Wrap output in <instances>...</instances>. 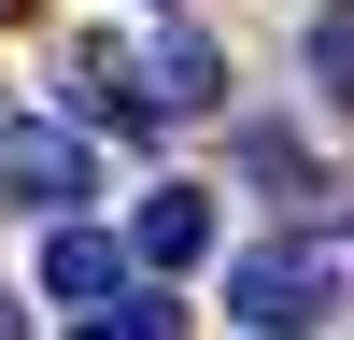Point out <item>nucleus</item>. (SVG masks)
Returning a JSON list of instances; mask_svg holds the SVG:
<instances>
[{
  "label": "nucleus",
  "instance_id": "obj_4",
  "mask_svg": "<svg viewBox=\"0 0 354 340\" xmlns=\"http://www.w3.org/2000/svg\"><path fill=\"white\" fill-rule=\"evenodd\" d=\"M71 100H85V128H128V142H142V128H170V113L142 100V57H113V43H85V57H71Z\"/></svg>",
  "mask_w": 354,
  "mask_h": 340
},
{
  "label": "nucleus",
  "instance_id": "obj_9",
  "mask_svg": "<svg viewBox=\"0 0 354 340\" xmlns=\"http://www.w3.org/2000/svg\"><path fill=\"white\" fill-rule=\"evenodd\" d=\"M71 340H185V312H170V298H113L100 326H71Z\"/></svg>",
  "mask_w": 354,
  "mask_h": 340
},
{
  "label": "nucleus",
  "instance_id": "obj_10",
  "mask_svg": "<svg viewBox=\"0 0 354 340\" xmlns=\"http://www.w3.org/2000/svg\"><path fill=\"white\" fill-rule=\"evenodd\" d=\"M0 340H28V298H15V283H0Z\"/></svg>",
  "mask_w": 354,
  "mask_h": 340
},
{
  "label": "nucleus",
  "instance_id": "obj_6",
  "mask_svg": "<svg viewBox=\"0 0 354 340\" xmlns=\"http://www.w3.org/2000/svg\"><path fill=\"white\" fill-rule=\"evenodd\" d=\"M113 270H128L113 227H57V241H43V298H113Z\"/></svg>",
  "mask_w": 354,
  "mask_h": 340
},
{
  "label": "nucleus",
  "instance_id": "obj_8",
  "mask_svg": "<svg viewBox=\"0 0 354 340\" xmlns=\"http://www.w3.org/2000/svg\"><path fill=\"white\" fill-rule=\"evenodd\" d=\"M241 170H255V185H283V198H298V185H312V142H283V128H241Z\"/></svg>",
  "mask_w": 354,
  "mask_h": 340
},
{
  "label": "nucleus",
  "instance_id": "obj_3",
  "mask_svg": "<svg viewBox=\"0 0 354 340\" xmlns=\"http://www.w3.org/2000/svg\"><path fill=\"white\" fill-rule=\"evenodd\" d=\"M213 241H227V227H213V185H156L128 213V255H142V270H198Z\"/></svg>",
  "mask_w": 354,
  "mask_h": 340
},
{
  "label": "nucleus",
  "instance_id": "obj_7",
  "mask_svg": "<svg viewBox=\"0 0 354 340\" xmlns=\"http://www.w3.org/2000/svg\"><path fill=\"white\" fill-rule=\"evenodd\" d=\"M312 85L354 113V0H326V15H312Z\"/></svg>",
  "mask_w": 354,
  "mask_h": 340
},
{
  "label": "nucleus",
  "instance_id": "obj_11",
  "mask_svg": "<svg viewBox=\"0 0 354 340\" xmlns=\"http://www.w3.org/2000/svg\"><path fill=\"white\" fill-rule=\"evenodd\" d=\"M0 15H15V0H0Z\"/></svg>",
  "mask_w": 354,
  "mask_h": 340
},
{
  "label": "nucleus",
  "instance_id": "obj_2",
  "mask_svg": "<svg viewBox=\"0 0 354 340\" xmlns=\"http://www.w3.org/2000/svg\"><path fill=\"white\" fill-rule=\"evenodd\" d=\"M71 198H100V156H85L71 128L0 113V213H71Z\"/></svg>",
  "mask_w": 354,
  "mask_h": 340
},
{
  "label": "nucleus",
  "instance_id": "obj_5",
  "mask_svg": "<svg viewBox=\"0 0 354 340\" xmlns=\"http://www.w3.org/2000/svg\"><path fill=\"white\" fill-rule=\"evenodd\" d=\"M142 100H156V113H213V100H227V57L198 43V28H170V43L142 57Z\"/></svg>",
  "mask_w": 354,
  "mask_h": 340
},
{
  "label": "nucleus",
  "instance_id": "obj_1",
  "mask_svg": "<svg viewBox=\"0 0 354 340\" xmlns=\"http://www.w3.org/2000/svg\"><path fill=\"white\" fill-rule=\"evenodd\" d=\"M326 298H340V255L312 241V227H283V241L227 255V312H241L255 340H298V326H326Z\"/></svg>",
  "mask_w": 354,
  "mask_h": 340
}]
</instances>
